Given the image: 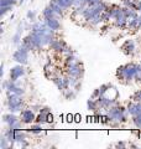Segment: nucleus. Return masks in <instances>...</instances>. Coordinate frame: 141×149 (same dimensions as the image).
I'll list each match as a JSON object with an SVG mask.
<instances>
[{
	"label": "nucleus",
	"mask_w": 141,
	"mask_h": 149,
	"mask_svg": "<svg viewBox=\"0 0 141 149\" xmlns=\"http://www.w3.org/2000/svg\"><path fill=\"white\" fill-rule=\"evenodd\" d=\"M128 21H129V19L126 17L124 15V13H123L120 16H118L114 20V25L118 27V29L123 30V29H126V27H128Z\"/></svg>",
	"instance_id": "13"
},
{
	"label": "nucleus",
	"mask_w": 141,
	"mask_h": 149,
	"mask_svg": "<svg viewBox=\"0 0 141 149\" xmlns=\"http://www.w3.org/2000/svg\"><path fill=\"white\" fill-rule=\"evenodd\" d=\"M26 17H27V20H29V21L35 22V20H36V11L29 10V11H27V14H26Z\"/></svg>",
	"instance_id": "29"
},
{
	"label": "nucleus",
	"mask_w": 141,
	"mask_h": 149,
	"mask_svg": "<svg viewBox=\"0 0 141 149\" xmlns=\"http://www.w3.org/2000/svg\"><path fill=\"white\" fill-rule=\"evenodd\" d=\"M121 4H123V6H128L138 11V0H121Z\"/></svg>",
	"instance_id": "22"
},
{
	"label": "nucleus",
	"mask_w": 141,
	"mask_h": 149,
	"mask_svg": "<svg viewBox=\"0 0 141 149\" xmlns=\"http://www.w3.org/2000/svg\"><path fill=\"white\" fill-rule=\"evenodd\" d=\"M30 133H32V134H41V132L44 129H42V124H40V123H35V124H31L30 125V128L27 129Z\"/></svg>",
	"instance_id": "23"
},
{
	"label": "nucleus",
	"mask_w": 141,
	"mask_h": 149,
	"mask_svg": "<svg viewBox=\"0 0 141 149\" xmlns=\"http://www.w3.org/2000/svg\"><path fill=\"white\" fill-rule=\"evenodd\" d=\"M138 11H141V0H138Z\"/></svg>",
	"instance_id": "42"
},
{
	"label": "nucleus",
	"mask_w": 141,
	"mask_h": 149,
	"mask_svg": "<svg viewBox=\"0 0 141 149\" xmlns=\"http://www.w3.org/2000/svg\"><path fill=\"white\" fill-rule=\"evenodd\" d=\"M51 112V109L48 107H41V109L39 112V114L36 116V120L35 123H40V124H45L48 120V113Z\"/></svg>",
	"instance_id": "9"
},
{
	"label": "nucleus",
	"mask_w": 141,
	"mask_h": 149,
	"mask_svg": "<svg viewBox=\"0 0 141 149\" xmlns=\"http://www.w3.org/2000/svg\"><path fill=\"white\" fill-rule=\"evenodd\" d=\"M66 73L67 74H70L73 77H77L78 80L82 81V78L84 77V66L82 62L79 61H76L70 65H67L66 66Z\"/></svg>",
	"instance_id": "5"
},
{
	"label": "nucleus",
	"mask_w": 141,
	"mask_h": 149,
	"mask_svg": "<svg viewBox=\"0 0 141 149\" xmlns=\"http://www.w3.org/2000/svg\"><path fill=\"white\" fill-rule=\"evenodd\" d=\"M131 101L134 102H141V90H136L134 95L131 96Z\"/></svg>",
	"instance_id": "28"
},
{
	"label": "nucleus",
	"mask_w": 141,
	"mask_h": 149,
	"mask_svg": "<svg viewBox=\"0 0 141 149\" xmlns=\"http://www.w3.org/2000/svg\"><path fill=\"white\" fill-rule=\"evenodd\" d=\"M46 25L50 27L51 30H53L55 32H57L58 30H61V22L58 20V17H50V19H44Z\"/></svg>",
	"instance_id": "11"
},
{
	"label": "nucleus",
	"mask_w": 141,
	"mask_h": 149,
	"mask_svg": "<svg viewBox=\"0 0 141 149\" xmlns=\"http://www.w3.org/2000/svg\"><path fill=\"white\" fill-rule=\"evenodd\" d=\"M105 112H106V114L110 117L111 122H118V123L128 122V118L130 116L129 112H128V107H124V106H120V104L111 106L110 108H108Z\"/></svg>",
	"instance_id": "2"
},
{
	"label": "nucleus",
	"mask_w": 141,
	"mask_h": 149,
	"mask_svg": "<svg viewBox=\"0 0 141 149\" xmlns=\"http://www.w3.org/2000/svg\"><path fill=\"white\" fill-rule=\"evenodd\" d=\"M135 81H136V82H141V63H138V67H136Z\"/></svg>",
	"instance_id": "30"
},
{
	"label": "nucleus",
	"mask_w": 141,
	"mask_h": 149,
	"mask_svg": "<svg viewBox=\"0 0 141 149\" xmlns=\"http://www.w3.org/2000/svg\"><path fill=\"white\" fill-rule=\"evenodd\" d=\"M21 45H24L26 49H29L30 51H35V50H36V46H35V44H34V41L31 40L30 35H27V36L24 37L22 41H21Z\"/></svg>",
	"instance_id": "16"
},
{
	"label": "nucleus",
	"mask_w": 141,
	"mask_h": 149,
	"mask_svg": "<svg viewBox=\"0 0 141 149\" xmlns=\"http://www.w3.org/2000/svg\"><path fill=\"white\" fill-rule=\"evenodd\" d=\"M52 82H53V85L58 88L59 91H64L66 90V85H64V80H63V77H58V76H53L52 78Z\"/></svg>",
	"instance_id": "15"
},
{
	"label": "nucleus",
	"mask_w": 141,
	"mask_h": 149,
	"mask_svg": "<svg viewBox=\"0 0 141 149\" xmlns=\"http://www.w3.org/2000/svg\"><path fill=\"white\" fill-rule=\"evenodd\" d=\"M126 29L131 30V31L139 30V20H138V17H136V19H129V21H128V27H126Z\"/></svg>",
	"instance_id": "21"
},
{
	"label": "nucleus",
	"mask_w": 141,
	"mask_h": 149,
	"mask_svg": "<svg viewBox=\"0 0 141 149\" xmlns=\"http://www.w3.org/2000/svg\"><path fill=\"white\" fill-rule=\"evenodd\" d=\"M50 46V49L55 51V52H57V54H63L64 52V49L67 47V44L64 42L63 40H58V39H53L52 41H51V44L48 45Z\"/></svg>",
	"instance_id": "8"
},
{
	"label": "nucleus",
	"mask_w": 141,
	"mask_h": 149,
	"mask_svg": "<svg viewBox=\"0 0 141 149\" xmlns=\"http://www.w3.org/2000/svg\"><path fill=\"white\" fill-rule=\"evenodd\" d=\"M53 122V116H52V113H48V120H47V123H52Z\"/></svg>",
	"instance_id": "39"
},
{
	"label": "nucleus",
	"mask_w": 141,
	"mask_h": 149,
	"mask_svg": "<svg viewBox=\"0 0 141 149\" xmlns=\"http://www.w3.org/2000/svg\"><path fill=\"white\" fill-rule=\"evenodd\" d=\"M115 147L116 148H125L126 147V143H124V142H118L115 144Z\"/></svg>",
	"instance_id": "37"
},
{
	"label": "nucleus",
	"mask_w": 141,
	"mask_h": 149,
	"mask_svg": "<svg viewBox=\"0 0 141 149\" xmlns=\"http://www.w3.org/2000/svg\"><path fill=\"white\" fill-rule=\"evenodd\" d=\"M66 56L67 55H72V54H74V51L72 50V47H69V46H67V47L64 49V52H63Z\"/></svg>",
	"instance_id": "35"
},
{
	"label": "nucleus",
	"mask_w": 141,
	"mask_h": 149,
	"mask_svg": "<svg viewBox=\"0 0 141 149\" xmlns=\"http://www.w3.org/2000/svg\"><path fill=\"white\" fill-rule=\"evenodd\" d=\"M136 67L138 63L135 62H130L126 65H121L116 68L115 76L119 81L124 82V83H131L135 81V76H136Z\"/></svg>",
	"instance_id": "1"
},
{
	"label": "nucleus",
	"mask_w": 141,
	"mask_h": 149,
	"mask_svg": "<svg viewBox=\"0 0 141 149\" xmlns=\"http://www.w3.org/2000/svg\"><path fill=\"white\" fill-rule=\"evenodd\" d=\"M48 5H50V6H51V9H52V10L56 13V15H57V16H63V14H64V11H66V10H64V9H63L62 6L59 5V4H58L57 1H56V0H51Z\"/></svg>",
	"instance_id": "14"
},
{
	"label": "nucleus",
	"mask_w": 141,
	"mask_h": 149,
	"mask_svg": "<svg viewBox=\"0 0 141 149\" xmlns=\"http://www.w3.org/2000/svg\"><path fill=\"white\" fill-rule=\"evenodd\" d=\"M17 0H0V6H14Z\"/></svg>",
	"instance_id": "27"
},
{
	"label": "nucleus",
	"mask_w": 141,
	"mask_h": 149,
	"mask_svg": "<svg viewBox=\"0 0 141 149\" xmlns=\"http://www.w3.org/2000/svg\"><path fill=\"white\" fill-rule=\"evenodd\" d=\"M138 20H139V30L141 29V14H140V16L138 17Z\"/></svg>",
	"instance_id": "43"
},
{
	"label": "nucleus",
	"mask_w": 141,
	"mask_h": 149,
	"mask_svg": "<svg viewBox=\"0 0 141 149\" xmlns=\"http://www.w3.org/2000/svg\"><path fill=\"white\" fill-rule=\"evenodd\" d=\"M0 148L1 149H9V148H11V143L9 142V139L4 136L3 134V137H1V141H0Z\"/></svg>",
	"instance_id": "24"
},
{
	"label": "nucleus",
	"mask_w": 141,
	"mask_h": 149,
	"mask_svg": "<svg viewBox=\"0 0 141 149\" xmlns=\"http://www.w3.org/2000/svg\"><path fill=\"white\" fill-rule=\"evenodd\" d=\"M140 14H141V11H140Z\"/></svg>",
	"instance_id": "44"
},
{
	"label": "nucleus",
	"mask_w": 141,
	"mask_h": 149,
	"mask_svg": "<svg viewBox=\"0 0 141 149\" xmlns=\"http://www.w3.org/2000/svg\"><path fill=\"white\" fill-rule=\"evenodd\" d=\"M25 67H24V65L19 63L16 66H14L10 68V72H9V76H10V80L16 82L19 78H21L22 76H25Z\"/></svg>",
	"instance_id": "6"
},
{
	"label": "nucleus",
	"mask_w": 141,
	"mask_h": 149,
	"mask_svg": "<svg viewBox=\"0 0 141 149\" xmlns=\"http://www.w3.org/2000/svg\"><path fill=\"white\" fill-rule=\"evenodd\" d=\"M3 120H4V123H6L9 125V127H12L14 124H16L19 120H20V118H19L17 116L14 114L12 112H10V113L3 116Z\"/></svg>",
	"instance_id": "12"
},
{
	"label": "nucleus",
	"mask_w": 141,
	"mask_h": 149,
	"mask_svg": "<svg viewBox=\"0 0 141 149\" xmlns=\"http://www.w3.org/2000/svg\"><path fill=\"white\" fill-rule=\"evenodd\" d=\"M111 87H113V86H111V85H109V83H104V85H102V86L99 87L100 96H104V95H106V93L110 91V88H111Z\"/></svg>",
	"instance_id": "26"
},
{
	"label": "nucleus",
	"mask_w": 141,
	"mask_h": 149,
	"mask_svg": "<svg viewBox=\"0 0 141 149\" xmlns=\"http://www.w3.org/2000/svg\"><path fill=\"white\" fill-rule=\"evenodd\" d=\"M87 108H88V111H92L93 113H94V112H97L98 109H99V106H98L97 100L89 98V100L87 101Z\"/></svg>",
	"instance_id": "18"
},
{
	"label": "nucleus",
	"mask_w": 141,
	"mask_h": 149,
	"mask_svg": "<svg viewBox=\"0 0 141 149\" xmlns=\"http://www.w3.org/2000/svg\"><path fill=\"white\" fill-rule=\"evenodd\" d=\"M29 54H30V50L20 44L17 46L16 51L12 54V60L16 61L17 63H21L25 66V65H27V62H29Z\"/></svg>",
	"instance_id": "4"
},
{
	"label": "nucleus",
	"mask_w": 141,
	"mask_h": 149,
	"mask_svg": "<svg viewBox=\"0 0 141 149\" xmlns=\"http://www.w3.org/2000/svg\"><path fill=\"white\" fill-rule=\"evenodd\" d=\"M100 96V91H99V88H95V90L93 91L92 93V96H91V98H94V100H97L98 97Z\"/></svg>",
	"instance_id": "34"
},
{
	"label": "nucleus",
	"mask_w": 141,
	"mask_h": 149,
	"mask_svg": "<svg viewBox=\"0 0 141 149\" xmlns=\"http://www.w3.org/2000/svg\"><path fill=\"white\" fill-rule=\"evenodd\" d=\"M103 0H87V6H94L98 5L99 3H102Z\"/></svg>",
	"instance_id": "33"
},
{
	"label": "nucleus",
	"mask_w": 141,
	"mask_h": 149,
	"mask_svg": "<svg viewBox=\"0 0 141 149\" xmlns=\"http://www.w3.org/2000/svg\"><path fill=\"white\" fill-rule=\"evenodd\" d=\"M63 95H64V98L68 100V101H72L76 98L77 96V92L74 91V88H67V90L63 91Z\"/></svg>",
	"instance_id": "20"
},
{
	"label": "nucleus",
	"mask_w": 141,
	"mask_h": 149,
	"mask_svg": "<svg viewBox=\"0 0 141 149\" xmlns=\"http://www.w3.org/2000/svg\"><path fill=\"white\" fill-rule=\"evenodd\" d=\"M74 120V116L73 114H67V122H73Z\"/></svg>",
	"instance_id": "38"
},
{
	"label": "nucleus",
	"mask_w": 141,
	"mask_h": 149,
	"mask_svg": "<svg viewBox=\"0 0 141 149\" xmlns=\"http://www.w3.org/2000/svg\"><path fill=\"white\" fill-rule=\"evenodd\" d=\"M8 100H6V104H8V109L12 112V113H16V112H21L24 108V98L22 96L15 95V93L11 92H6Z\"/></svg>",
	"instance_id": "3"
},
{
	"label": "nucleus",
	"mask_w": 141,
	"mask_h": 149,
	"mask_svg": "<svg viewBox=\"0 0 141 149\" xmlns=\"http://www.w3.org/2000/svg\"><path fill=\"white\" fill-rule=\"evenodd\" d=\"M20 120L24 124H32L36 120V114L31 108L22 109L20 112Z\"/></svg>",
	"instance_id": "7"
},
{
	"label": "nucleus",
	"mask_w": 141,
	"mask_h": 149,
	"mask_svg": "<svg viewBox=\"0 0 141 149\" xmlns=\"http://www.w3.org/2000/svg\"><path fill=\"white\" fill-rule=\"evenodd\" d=\"M64 65L67 66V65H70V63H73V62H76V61H78V58H77V56L74 55V54H72V55H67L64 57Z\"/></svg>",
	"instance_id": "25"
},
{
	"label": "nucleus",
	"mask_w": 141,
	"mask_h": 149,
	"mask_svg": "<svg viewBox=\"0 0 141 149\" xmlns=\"http://www.w3.org/2000/svg\"><path fill=\"white\" fill-rule=\"evenodd\" d=\"M42 16H44V19H50V17H58L57 15H56V13L51 9L50 5H47L44 10H42Z\"/></svg>",
	"instance_id": "17"
},
{
	"label": "nucleus",
	"mask_w": 141,
	"mask_h": 149,
	"mask_svg": "<svg viewBox=\"0 0 141 149\" xmlns=\"http://www.w3.org/2000/svg\"><path fill=\"white\" fill-rule=\"evenodd\" d=\"M140 63H141V61H140Z\"/></svg>",
	"instance_id": "45"
},
{
	"label": "nucleus",
	"mask_w": 141,
	"mask_h": 149,
	"mask_svg": "<svg viewBox=\"0 0 141 149\" xmlns=\"http://www.w3.org/2000/svg\"><path fill=\"white\" fill-rule=\"evenodd\" d=\"M74 120H76V122H81V116L76 114V116H74Z\"/></svg>",
	"instance_id": "41"
},
{
	"label": "nucleus",
	"mask_w": 141,
	"mask_h": 149,
	"mask_svg": "<svg viewBox=\"0 0 141 149\" xmlns=\"http://www.w3.org/2000/svg\"><path fill=\"white\" fill-rule=\"evenodd\" d=\"M81 88H82V82H81V81H79V82L77 83V85H76V86H74V91H76V92L78 93L79 91H81Z\"/></svg>",
	"instance_id": "36"
},
{
	"label": "nucleus",
	"mask_w": 141,
	"mask_h": 149,
	"mask_svg": "<svg viewBox=\"0 0 141 149\" xmlns=\"http://www.w3.org/2000/svg\"><path fill=\"white\" fill-rule=\"evenodd\" d=\"M4 76V63H1V66H0V77Z\"/></svg>",
	"instance_id": "40"
},
{
	"label": "nucleus",
	"mask_w": 141,
	"mask_h": 149,
	"mask_svg": "<svg viewBox=\"0 0 141 149\" xmlns=\"http://www.w3.org/2000/svg\"><path fill=\"white\" fill-rule=\"evenodd\" d=\"M21 32H22V25H19L17 27V31L15 32V35L12 36V44H15V45H20L21 44Z\"/></svg>",
	"instance_id": "19"
},
{
	"label": "nucleus",
	"mask_w": 141,
	"mask_h": 149,
	"mask_svg": "<svg viewBox=\"0 0 141 149\" xmlns=\"http://www.w3.org/2000/svg\"><path fill=\"white\" fill-rule=\"evenodd\" d=\"M12 10V6H0V16H5V14Z\"/></svg>",
	"instance_id": "31"
},
{
	"label": "nucleus",
	"mask_w": 141,
	"mask_h": 149,
	"mask_svg": "<svg viewBox=\"0 0 141 149\" xmlns=\"http://www.w3.org/2000/svg\"><path fill=\"white\" fill-rule=\"evenodd\" d=\"M121 50L125 55H133L136 50V45H135V41L134 40H125V42L121 45Z\"/></svg>",
	"instance_id": "10"
},
{
	"label": "nucleus",
	"mask_w": 141,
	"mask_h": 149,
	"mask_svg": "<svg viewBox=\"0 0 141 149\" xmlns=\"http://www.w3.org/2000/svg\"><path fill=\"white\" fill-rule=\"evenodd\" d=\"M74 6H87V0H74Z\"/></svg>",
	"instance_id": "32"
}]
</instances>
